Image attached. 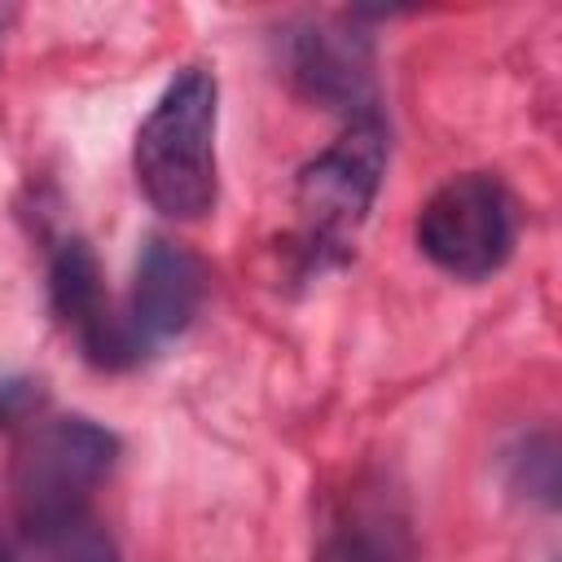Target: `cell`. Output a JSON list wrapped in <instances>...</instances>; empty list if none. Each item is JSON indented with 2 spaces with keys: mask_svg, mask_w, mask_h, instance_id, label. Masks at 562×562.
I'll list each match as a JSON object with an SVG mask.
<instances>
[{
  "mask_svg": "<svg viewBox=\"0 0 562 562\" xmlns=\"http://www.w3.org/2000/svg\"><path fill=\"white\" fill-rule=\"evenodd\" d=\"M206 299V268L193 250H184L180 241L167 237H149L140 259H136V277H132V294L123 303L127 325L136 329V338L154 351L158 342L184 334L198 316Z\"/></svg>",
  "mask_w": 562,
  "mask_h": 562,
  "instance_id": "obj_7",
  "label": "cell"
},
{
  "mask_svg": "<svg viewBox=\"0 0 562 562\" xmlns=\"http://www.w3.org/2000/svg\"><path fill=\"white\" fill-rule=\"evenodd\" d=\"M40 382H31V378H9V382H0V426H9V422H22V417H31L35 408H40Z\"/></svg>",
  "mask_w": 562,
  "mask_h": 562,
  "instance_id": "obj_11",
  "label": "cell"
},
{
  "mask_svg": "<svg viewBox=\"0 0 562 562\" xmlns=\"http://www.w3.org/2000/svg\"><path fill=\"white\" fill-rule=\"evenodd\" d=\"M417 250L457 281H483L501 272L518 241L514 193L487 176L465 171L443 180L417 211Z\"/></svg>",
  "mask_w": 562,
  "mask_h": 562,
  "instance_id": "obj_3",
  "label": "cell"
},
{
  "mask_svg": "<svg viewBox=\"0 0 562 562\" xmlns=\"http://www.w3.org/2000/svg\"><path fill=\"white\" fill-rule=\"evenodd\" d=\"M408 527L386 501H360L329 531L321 562H408Z\"/></svg>",
  "mask_w": 562,
  "mask_h": 562,
  "instance_id": "obj_8",
  "label": "cell"
},
{
  "mask_svg": "<svg viewBox=\"0 0 562 562\" xmlns=\"http://www.w3.org/2000/svg\"><path fill=\"white\" fill-rule=\"evenodd\" d=\"M35 544H40L44 562H119L114 540L88 514L66 522V527H57V531H48V536H40Z\"/></svg>",
  "mask_w": 562,
  "mask_h": 562,
  "instance_id": "obj_10",
  "label": "cell"
},
{
  "mask_svg": "<svg viewBox=\"0 0 562 562\" xmlns=\"http://www.w3.org/2000/svg\"><path fill=\"white\" fill-rule=\"evenodd\" d=\"M285 75L307 101L342 114L347 123L378 114L373 110L378 105L373 48H369V35H360V31H347L334 22H307V26L290 31L285 35Z\"/></svg>",
  "mask_w": 562,
  "mask_h": 562,
  "instance_id": "obj_6",
  "label": "cell"
},
{
  "mask_svg": "<svg viewBox=\"0 0 562 562\" xmlns=\"http://www.w3.org/2000/svg\"><path fill=\"white\" fill-rule=\"evenodd\" d=\"M48 299L57 321L79 338L83 360L97 369H132L149 356V347L127 325V312L110 303L101 263L83 237L57 241L48 259Z\"/></svg>",
  "mask_w": 562,
  "mask_h": 562,
  "instance_id": "obj_5",
  "label": "cell"
},
{
  "mask_svg": "<svg viewBox=\"0 0 562 562\" xmlns=\"http://www.w3.org/2000/svg\"><path fill=\"white\" fill-rule=\"evenodd\" d=\"M509 483L540 505H558V448L549 435H527L509 457Z\"/></svg>",
  "mask_w": 562,
  "mask_h": 562,
  "instance_id": "obj_9",
  "label": "cell"
},
{
  "mask_svg": "<svg viewBox=\"0 0 562 562\" xmlns=\"http://www.w3.org/2000/svg\"><path fill=\"white\" fill-rule=\"evenodd\" d=\"M220 83L206 66H184L149 105L132 140V171L140 193L167 220H202L220 198L215 167Z\"/></svg>",
  "mask_w": 562,
  "mask_h": 562,
  "instance_id": "obj_1",
  "label": "cell"
},
{
  "mask_svg": "<svg viewBox=\"0 0 562 562\" xmlns=\"http://www.w3.org/2000/svg\"><path fill=\"white\" fill-rule=\"evenodd\" d=\"M0 562H13V553H9V549H4V544H0Z\"/></svg>",
  "mask_w": 562,
  "mask_h": 562,
  "instance_id": "obj_12",
  "label": "cell"
},
{
  "mask_svg": "<svg viewBox=\"0 0 562 562\" xmlns=\"http://www.w3.org/2000/svg\"><path fill=\"white\" fill-rule=\"evenodd\" d=\"M4 22H9V13H0V35H4Z\"/></svg>",
  "mask_w": 562,
  "mask_h": 562,
  "instance_id": "obj_13",
  "label": "cell"
},
{
  "mask_svg": "<svg viewBox=\"0 0 562 562\" xmlns=\"http://www.w3.org/2000/svg\"><path fill=\"white\" fill-rule=\"evenodd\" d=\"M386 176V127L378 114L351 119L334 145H325L294 180V211L303 241L316 255H342L369 220V206Z\"/></svg>",
  "mask_w": 562,
  "mask_h": 562,
  "instance_id": "obj_4",
  "label": "cell"
},
{
  "mask_svg": "<svg viewBox=\"0 0 562 562\" xmlns=\"http://www.w3.org/2000/svg\"><path fill=\"white\" fill-rule=\"evenodd\" d=\"M119 439L92 417H53L31 430L13 461V509L31 540L88 514L97 483L114 470Z\"/></svg>",
  "mask_w": 562,
  "mask_h": 562,
  "instance_id": "obj_2",
  "label": "cell"
}]
</instances>
